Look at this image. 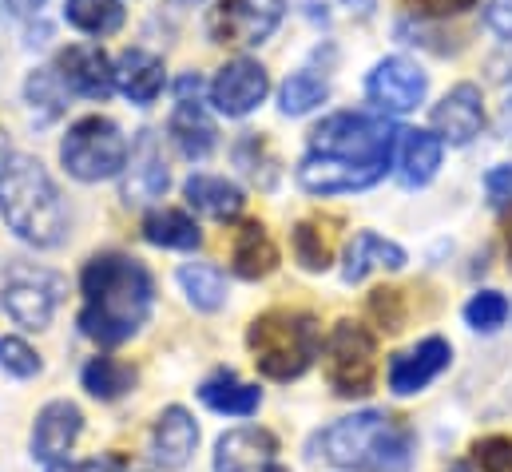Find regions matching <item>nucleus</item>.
Returning <instances> with one entry per match:
<instances>
[{
    "label": "nucleus",
    "instance_id": "f257e3e1",
    "mask_svg": "<svg viewBox=\"0 0 512 472\" xmlns=\"http://www.w3.org/2000/svg\"><path fill=\"white\" fill-rule=\"evenodd\" d=\"M80 330L100 346H120L143 330L155 306V282L128 254H96L80 274Z\"/></svg>",
    "mask_w": 512,
    "mask_h": 472
},
{
    "label": "nucleus",
    "instance_id": "f03ea898",
    "mask_svg": "<svg viewBox=\"0 0 512 472\" xmlns=\"http://www.w3.org/2000/svg\"><path fill=\"white\" fill-rule=\"evenodd\" d=\"M0 219L8 231L28 246H60L68 235V211L64 199L48 175V167L36 155L12 151L0 163Z\"/></svg>",
    "mask_w": 512,
    "mask_h": 472
},
{
    "label": "nucleus",
    "instance_id": "7ed1b4c3",
    "mask_svg": "<svg viewBox=\"0 0 512 472\" xmlns=\"http://www.w3.org/2000/svg\"><path fill=\"white\" fill-rule=\"evenodd\" d=\"M322 457L350 472H409L417 457V437L401 417L382 409H366L354 417L334 421L314 441Z\"/></svg>",
    "mask_w": 512,
    "mask_h": 472
},
{
    "label": "nucleus",
    "instance_id": "20e7f679",
    "mask_svg": "<svg viewBox=\"0 0 512 472\" xmlns=\"http://www.w3.org/2000/svg\"><path fill=\"white\" fill-rule=\"evenodd\" d=\"M247 346L255 354V365L270 381H294L302 377L314 357H322V330L310 314L298 310H270L251 322Z\"/></svg>",
    "mask_w": 512,
    "mask_h": 472
},
{
    "label": "nucleus",
    "instance_id": "39448f33",
    "mask_svg": "<svg viewBox=\"0 0 512 472\" xmlns=\"http://www.w3.org/2000/svg\"><path fill=\"white\" fill-rule=\"evenodd\" d=\"M397 135H401V131H393L385 116L338 112V116L322 119V123L310 131V151L385 175L389 155H393V147H397Z\"/></svg>",
    "mask_w": 512,
    "mask_h": 472
},
{
    "label": "nucleus",
    "instance_id": "423d86ee",
    "mask_svg": "<svg viewBox=\"0 0 512 472\" xmlns=\"http://www.w3.org/2000/svg\"><path fill=\"white\" fill-rule=\"evenodd\" d=\"M60 163L80 183H100L112 175H124L128 167V139L124 131L104 116L76 119L60 143Z\"/></svg>",
    "mask_w": 512,
    "mask_h": 472
},
{
    "label": "nucleus",
    "instance_id": "0eeeda50",
    "mask_svg": "<svg viewBox=\"0 0 512 472\" xmlns=\"http://www.w3.org/2000/svg\"><path fill=\"white\" fill-rule=\"evenodd\" d=\"M326 377L338 397H366L378 377V342L362 322H338L326 338Z\"/></svg>",
    "mask_w": 512,
    "mask_h": 472
},
{
    "label": "nucleus",
    "instance_id": "6e6552de",
    "mask_svg": "<svg viewBox=\"0 0 512 472\" xmlns=\"http://www.w3.org/2000/svg\"><path fill=\"white\" fill-rule=\"evenodd\" d=\"M60 294H64V278L52 274V270H40V266H8L4 270V294H0V306L8 310V318L24 330H44L60 306Z\"/></svg>",
    "mask_w": 512,
    "mask_h": 472
},
{
    "label": "nucleus",
    "instance_id": "1a4fd4ad",
    "mask_svg": "<svg viewBox=\"0 0 512 472\" xmlns=\"http://www.w3.org/2000/svg\"><path fill=\"white\" fill-rule=\"evenodd\" d=\"M282 0H219L211 8V40L227 48H258L282 24Z\"/></svg>",
    "mask_w": 512,
    "mask_h": 472
},
{
    "label": "nucleus",
    "instance_id": "9d476101",
    "mask_svg": "<svg viewBox=\"0 0 512 472\" xmlns=\"http://www.w3.org/2000/svg\"><path fill=\"white\" fill-rule=\"evenodd\" d=\"M429 92V76L405 60V56H385L374 64L370 80H366V96L382 116H405L413 112Z\"/></svg>",
    "mask_w": 512,
    "mask_h": 472
},
{
    "label": "nucleus",
    "instance_id": "9b49d317",
    "mask_svg": "<svg viewBox=\"0 0 512 472\" xmlns=\"http://www.w3.org/2000/svg\"><path fill=\"white\" fill-rule=\"evenodd\" d=\"M266 92H270L266 68H262L258 60L239 56V60H231V64L219 68V76H215V84H211V104H215L223 116L239 119V116H251L258 104L266 100Z\"/></svg>",
    "mask_w": 512,
    "mask_h": 472
},
{
    "label": "nucleus",
    "instance_id": "f8f14e48",
    "mask_svg": "<svg viewBox=\"0 0 512 472\" xmlns=\"http://www.w3.org/2000/svg\"><path fill=\"white\" fill-rule=\"evenodd\" d=\"M56 72H60L64 88L84 100H108L116 88V64L96 44H68L56 56Z\"/></svg>",
    "mask_w": 512,
    "mask_h": 472
},
{
    "label": "nucleus",
    "instance_id": "ddd939ff",
    "mask_svg": "<svg viewBox=\"0 0 512 472\" xmlns=\"http://www.w3.org/2000/svg\"><path fill=\"white\" fill-rule=\"evenodd\" d=\"M215 472H290L278 461V441L266 429H231L215 445Z\"/></svg>",
    "mask_w": 512,
    "mask_h": 472
},
{
    "label": "nucleus",
    "instance_id": "4468645a",
    "mask_svg": "<svg viewBox=\"0 0 512 472\" xmlns=\"http://www.w3.org/2000/svg\"><path fill=\"white\" fill-rule=\"evenodd\" d=\"M80 433H84L80 405H72V401H48L36 413V425H32V457L44 461V465H60V461H68V453L80 441Z\"/></svg>",
    "mask_w": 512,
    "mask_h": 472
},
{
    "label": "nucleus",
    "instance_id": "2eb2a0df",
    "mask_svg": "<svg viewBox=\"0 0 512 472\" xmlns=\"http://www.w3.org/2000/svg\"><path fill=\"white\" fill-rule=\"evenodd\" d=\"M485 127V100H481V88L477 84H457L437 108H433V131L441 143H453V147H465L481 135Z\"/></svg>",
    "mask_w": 512,
    "mask_h": 472
},
{
    "label": "nucleus",
    "instance_id": "dca6fc26",
    "mask_svg": "<svg viewBox=\"0 0 512 472\" xmlns=\"http://www.w3.org/2000/svg\"><path fill=\"white\" fill-rule=\"evenodd\" d=\"M167 183H171V175H167L155 131H139L128 167H124V199L128 203H155L167 191Z\"/></svg>",
    "mask_w": 512,
    "mask_h": 472
},
{
    "label": "nucleus",
    "instance_id": "f3484780",
    "mask_svg": "<svg viewBox=\"0 0 512 472\" xmlns=\"http://www.w3.org/2000/svg\"><path fill=\"white\" fill-rule=\"evenodd\" d=\"M449 342L445 338H425V342H417L413 350H405V354H397L389 361V389L397 393V397H409V393H421L445 365H449Z\"/></svg>",
    "mask_w": 512,
    "mask_h": 472
},
{
    "label": "nucleus",
    "instance_id": "a211bd4d",
    "mask_svg": "<svg viewBox=\"0 0 512 472\" xmlns=\"http://www.w3.org/2000/svg\"><path fill=\"white\" fill-rule=\"evenodd\" d=\"M382 175L378 171H366V167H354V163H342V159H330V155H306L298 163V183L302 191L310 195H346V191H366L374 187Z\"/></svg>",
    "mask_w": 512,
    "mask_h": 472
},
{
    "label": "nucleus",
    "instance_id": "6ab92c4d",
    "mask_svg": "<svg viewBox=\"0 0 512 472\" xmlns=\"http://www.w3.org/2000/svg\"><path fill=\"white\" fill-rule=\"evenodd\" d=\"M195 445H199V425H195V417H191L183 405L163 409L159 421H155V429H151V453H155V465L167 472L183 469V465L191 461Z\"/></svg>",
    "mask_w": 512,
    "mask_h": 472
},
{
    "label": "nucleus",
    "instance_id": "aec40b11",
    "mask_svg": "<svg viewBox=\"0 0 512 472\" xmlns=\"http://www.w3.org/2000/svg\"><path fill=\"white\" fill-rule=\"evenodd\" d=\"M397 147H401V151H397V179H401V187H409V191L425 187V183L437 175L441 151H445V143L437 139V131H417V127H409V131H401Z\"/></svg>",
    "mask_w": 512,
    "mask_h": 472
},
{
    "label": "nucleus",
    "instance_id": "412c9836",
    "mask_svg": "<svg viewBox=\"0 0 512 472\" xmlns=\"http://www.w3.org/2000/svg\"><path fill=\"white\" fill-rule=\"evenodd\" d=\"M183 195H187V203L195 211H203L207 219H219V223L239 219L243 215V203H247L243 191H239V183H231L223 175H191L183 183Z\"/></svg>",
    "mask_w": 512,
    "mask_h": 472
},
{
    "label": "nucleus",
    "instance_id": "4be33fe9",
    "mask_svg": "<svg viewBox=\"0 0 512 472\" xmlns=\"http://www.w3.org/2000/svg\"><path fill=\"white\" fill-rule=\"evenodd\" d=\"M401 266H405V250L397 242L374 235V231H362V235H354V242L346 246L342 278L346 282H362L374 270H401Z\"/></svg>",
    "mask_w": 512,
    "mask_h": 472
},
{
    "label": "nucleus",
    "instance_id": "5701e85b",
    "mask_svg": "<svg viewBox=\"0 0 512 472\" xmlns=\"http://www.w3.org/2000/svg\"><path fill=\"white\" fill-rule=\"evenodd\" d=\"M167 76H163V60L143 52V48H131L116 60V88L128 96L131 104H151L159 92H163Z\"/></svg>",
    "mask_w": 512,
    "mask_h": 472
},
{
    "label": "nucleus",
    "instance_id": "b1692460",
    "mask_svg": "<svg viewBox=\"0 0 512 472\" xmlns=\"http://www.w3.org/2000/svg\"><path fill=\"white\" fill-rule=\"evenodd\" d=\"M167 131L175 139V147L187 155V159H207L211 147H215V119L203 112L199 100H179L175 112L167 119Z\"/></svg>",
    "mask_w": 512,
    "mask_h": 472
},
{
    "label": "nucleus",
    "instance_id": "393cba45",
    "mask_svg": "<svg viewBox=\"0 0 512 472\" xmlns=\"http://www.w3.org/2000/svg\"><path fill=\"white\" fill-rule=\"evenodd\" d=\"M199 397L207 409L215 413H227V417H255L258 405H262V389L239 381L231 369H219L211 373L203 385H199Z\"/></svg>",
    "mask_w": 512,
    "mask_h": 472
},
{
    "label": "nucleus",
    "instance_id": "a878e982",
    "mask_svg": "<svg viewBox=\"0 0 512 472\" xmlns=\"http://www.w3.org/2000/svg\"><path fill=\"white\" fill-rule=\"evenodd\" d=\"M231 266L239 278L258 282L266 278L274 266H278V246L270 242L262 223H243V231L235 235V254H231Z\"/></svg>",
    "mask_w": 512,
    "mask_h": 472
},
{
    "label": "nucleus",
    "instance_id": "bb28decb",
    "mask_svg": "<svg viewBox=\"0 0 512 472\" xmlns=\"http://www.w3.org/2000/svg\"><path fill=\"white\" fill-rule=\"evenodd\" d=\"M334 242H338V219H302L294 227V254L306 270H326L334 262Z\"/></svg>",
    "mask_w": 512,
    "mask_h": 472
},
{
    "label": "nucleus",
    "instance_id": "cd10ccee",
    "mask_svg": "<svg viewBox=\"0 0 512 472\" xmlns=\"http://www.w3.org/2000/svg\"><path fill=\"white\" fill-rule=\"evenodd\" d=\"M179 286H183L187 302L195 310H203V314H215L227 302V278L211 262H187V266H179Z\"/></svg>",
    "mask_w": 512,
    "mask_h": 472
},
{
    "label": "nucleus",
    "instance_id": "c85d7f7f",
    "mask_svg": "<svg viewBox=\"0 0 512 472\" xmlns=\"http://www.w3.org/2000/svg\"><path fill=\"white\" fill-rule=\"evenodd\" d=\"M143 238L155 242V246H167V250H195L199 246V227L191 215L183 211H171V207H159L143 219Z\"/></svg>",
    "mask_w": 512,
    "mask_h": 472
},
{
    "label": "nucleus",
    "instance_id": "c756f323",
    "mask_svg": "<svg viewBox=\"0 0 512 472\" xmlns=\"http://www.w3.org/2000/svg\"><path fill=\"white\" fill-rule=\"evenodd\" d=\"M64 20L88 36H112L124 28L120 0H64Z\"/></svg>",
    "mask_w": 512,
    "mask_h": 472
},
{
    "label": "nucleus",
    "instance_id": "7c9ffc66",
    "mask_svg": "<svg viewBox=\"0 0 512 472\" xmlns=\"http://www.w3.org/2000/svg\"><path fill=\"white\" fill-rule=\"evenodd\" d=\"M80 381H84V389L96 401H116V397H124L135 385V369H131L128 361H120V357H92L84 365Z\"/></svg>",
    "mask_w": 512,
    "mask_h": 472
},
{
    "label": "nucleus",
    "instance_id": "2f4dec72",
    "mask_svg": "<svg viewBox=\"0 0 512 472\" xmlns=\"http://www.w3.org/2000/svg\"><path fill=\"white\" fill-rule=\"evenodd\" d=\"M326 96H330L326 76H318L314 68H302V72H294V76L282 84L278 108H282V116H306V112H314L318 104H326Z\"/></svg>",
    "mask_w": 512,
    "mask_h": 472
},
{
    "label": "nucleus",
    "instance_id": "473e14b6",
    "mask_svg": "<svg viewBox=\"0 0 512 472\" xmlns=\"http://www.w3.org/2000/svg\"><path fill=\"white\" fill-rule=\"evenodd\" d=\"M68 88H64V80H60V72L56 68H40V72H32L28 76V84H24V100H28V112L36 123H52V119L64 112V96Z\"/></svg>",
    "mask_w": 512,
    "mask_h": 472
},
{
    "label": "nucleus",
    "instance_id": "72a5a7b5",
    "mask_svg": "<svg viewBox=\"0 0 512 472\" xmlns=\"http://www.w3.org/2000/svg\"><path fill=\"white\" fill-rule=\"evenodd\" d=\"M465 322H469L473 330H481V334L501 330V326L509 322V298L497 294V290H481V294H473L469 306H465Z\"/></svg>",
    "mask_w": 512,
    "mask_h": 472
},
{
    "label": "nucleus",
    "instance_id": "f704fd0d",
    "mask_svg": "<svg viewBox=\"0 0 512 472\" xmlns=\"http://www.w3.org/2000/svg\"><path fill=\"white\" fill-rule=\"evenodd\" d=\"M0 369L20 377V381H28V377L40 373V357L24 338H0Z\"/></svg>",
    "mask_w": 512,
    "mask_h": 472
},
{
    "label": "nucleus",
    "instance_id": "c9c22d12",
    "mask_svg": "<svg viewBox=\"0 0 512 472\" xmlns=\"http://www.w3.org/2000/svg\"><path fill=\"white\" fill-rule=\"evenodd\" d=\"M473 461L481 472H512V437H485L473 445Z\"/></svg>",
    "mask_w": 512,
    "mask_h": 472
},
{
    "label": "nucleus",
    "instance_id": "e433bc0d",
    "mask_svg": "<svg viewBox=\"0 0 512 472\" xmlns=\"http://www.w3.org/2000/svg\"><path fill=\"white\" fill-rule=\"evenodd\" d=\"M370 310H374V318L382 322L385 330H401V294L397 290H374V298H370Z\"/></svg>",
    "mask_w": 512,
    "mask_h": 472
},
{
    "label": "nucleus",
    "instance_id": "4c0bfd02",
    "mask_svg": "<svg viewBox=\"0 0 512 472\" xmlns=\"http://www.w3.org/2000/svg\"><path fill=\"white\" fill-rule=\"evenodd\" d=\"M485 191H489V199H493L497 207H509L512 203V163L493 167V171L485 175Z\"/></svg>",
    "mask_w": 512,
    "mask_h": 472
},
{
    "label": "nucleus",
    "instance_id": "58836bf2",
    "mask_svg": "<svg viewBox=\"0 0 512 472\" xmlns=\"http://www.w3.org/2000/svg\"><path fill=\"white\" fill-rule=\"evenodd\" d=\"M485 20L501 40H512V0H489Z\"/></svg>",
    "mask_w": 512,
    "mask_h": 472
},
{
    "label": "nucleus",
    "instance_id": "ea45409f",
    "mask_svg": "<svg viewBox=\"0 0 512 472\" xmlns=\"http://www.w3.org/2000/svg\"><path fill=\"white\" fill-rule=\"evenodd\" d=\"M409 8H417L421 16H449V12H465L477 0H405Z\"/></svg>",
    "mask_w": 512,
    "mask_h": 472
},
{
    "label": "nucleus",
    "instance_id": "a19ab883",
    "mask_svg": "<svg viewBox=\"0 0 512 472\" xmlns=\"http://www.w3.org/2000/svg\"><path fill=\"white\" fill-rule=\"evenodd\" d=\"M48 472H116V457H108V461H60V465H48Z\"/></svg>",
    "mask_w": 512,
    "mask_h": 472
},
{
    "label": "nucleus",
    "instance_id": "79ce46f5",
    "mask_svg": "<svg viewBox=\"0 0 512 472\" xmlns=\"http://www.w3.org/2000/svg\"><path fill=\"white\" fill-rule=\"evenodd\" d=\"M4 4H8L16 16H32V12H40V8H44V0H4Z\"/></svg>",
    "mask_w": 512,
    "mask_h": 472
},
{
    "label": "nucleus",
    "instance_id": "37998d69",
    "mask_svg": "<svg viewBox=\"0 0 512 472\" xmlns=\"http://www.w3.org/2000/svg\"><path fill=\"white\" fill-rule=\"evenodd\" d=\"M501 127H505V135L512 139V100L505 104V116H501Z\"/></svg>",
    "mask_w": 512,
    "mask_h": 472
},
{
    "label": "nucleus",
    "instance_id": "c03bdc74",
    "mask_svg": "<svg viewBox=\"0 0 512 472\" xmlns=\"http://www.w3.org/2000/svg\"><path fill=\"white\" fill-rule=\"evenodd\" d=\"M505 246H509V270H512V215L505 219Z\"/></svg>",
    "mask_w": 512,
    "mask_h": 472
},
{
    "label": "nucleus",
    "instance_id": "a18cd8bd",
    "mask_svg": "<svg viewBox=\"0 0 512 472\" xmlns=\"http://www.w3.org/2000/svg\"><path fill=\"white\" fill-rule=\"evenodd\" d=\"M8 155H12V151H8V143H4V131H0V163H4Z\"/></svg>",
    "mask_w": 512,
    "mask_h": 472
},
{
    "label": "nucleus",
    "instance_id": "49530a36",
    "mask_svg": "<svg viewBox=\"0 0 512 472\" xmlns=\"http://www.w3.org/2000/svg\"><path fill=\"white\" fill-rule=\"evenodd\" d=\"M449 472H473V469H469V465H453Z\"/></svg>",
    "mask_w": 512,
    "mask_h": 472
},
{
    "label": "nucleus",
    "instance_id": "de8ad7c7",
    "mask_svg": "<svg viewBox=\"0 0 512 472\" xmlns=\"http://www.w3.org/2000/svg\"><path fill=\"white\" fill-rule=\"evenodd\" d=\"M183 4H195V0H183Z\"/></svg>",
    "mask_w": 512,
    "mask_h": 472
}]
</instances>
